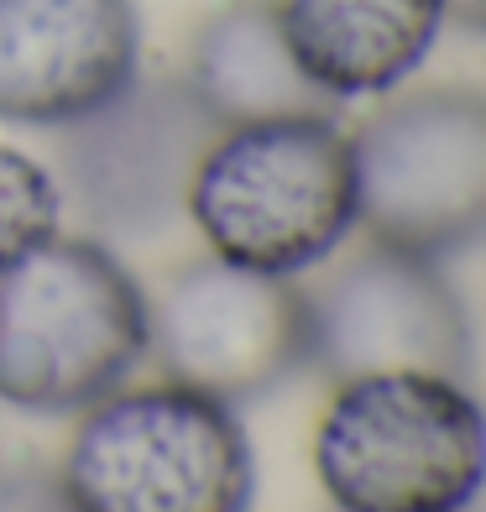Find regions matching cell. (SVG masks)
<instances>
[{"instance_id":"1","label":"cell","mask_w":486,"mask_h":512,"mask_svg":"<svg viewBox=\"0 0 486 512\" xmlns=\"http://www.w3.org/2000/svg\"><path fill=\"white\" fill-rule=\"evenodd\" d=\"M189 220L210 256L298 277L356 230V147L335 110L220 126L189 183Z\"/></svg>"},{"instance_id":"8","label":"cell","mask_w":486,"mask_h":512,"mask_svg":"<svg viewBox=\"0 0 486 512\" xmlns=\"http://www.w3.org/2000/svg\"><path fill=\"white\" fill-rule=\"evenodd\" d=\"M152 309V356L168 382L220 403H251L309 366V298L288 277L220 256L168 277Z\"/></svg>"},{"instance_id":"15","label":"cell","mask_w":486,"mask_h":512,"mask_svg":"<svg viewBox=\"0 0 486 512\" xmlns=\"http://www.w3.org/2000/svg\"><path fill=\"white\" fill-rule=\"evenodd\" d=\"M466 512H486V476H481V492H476V502H471Z\"/></svg>"},{"instance_id":"11","label":"cell","mask_w":486,"mask_h":512,"mask_svg":"<svg viewBox=\"0 0 486 512\" xmlns=\"http://www.w3.org/2000/svg\"><path fill=\"white\" fill-rule=\"evenodd\" d=\"M189 89L220 126L272 121V115L335 110V100L298 68L277 0H230L194 37Z\"/></svg>"},{"instance_id":"12","label":"cell","mask_w":486,"mask_h":512,"mask_svg":"<svg viewBox=\"0 0 486 512\" xmlns=\"http://www.w3.org/2000/svg\"><path fill=\"white\" fill-rule=\"evenodd\" d=\"M63 194L37 157L0 142V272H11L27 251L58 236Z\"/></svg>"},{"instance_id":"13","label":"cell","mask_w":486,"mask_h":512,"mask_svg":"<svg viewBox=\"0 0 486 512\" xmlns=\"http://www.w3.org/2000/svg\"><path fill=\"white\" fill-rule=\"evenodd\" d=\"M0 512H74V502L48 471H0Z\"/></svg>"},{"instance_id":"3","label":"cell","mask_w":486,"mask_h":512,"mask_svg":"<svg viewBox=\"0 0 486 512\" xmlns=\"http://www.w3.org/2000/svg\"><path fill=\"white\" fill-rule=\"evenodd\" d=\"M314 471L340 512H466L486 476V408L434 371L351 377L319 418Z\"/></svg>"},{"instance_id":"4","label":"cell","mask_w":486,"mask_h":512,"mask_svg":"<svg viewBox=\"0 0 486 512\" xmlns=\"http://www.w3.org/2000/svg\"><path fill=\"white\" fill-rule=\"evenodd\" d=\"M58 481L74 512H246L257 460L230 403L162 382L84 408Z\"/></svg>"},{"instance_id":"6","label":"cell","mask_w":486,"mask_h":512,"mask_svg":"<svg viewBox=\"0 0 486 512\" xmlns=\"http://www.w3.org/2000/svg\"><path fill=\"white\" fill-rule=\"evenodd\" d=\"M220 121L189 79L136 74L79 121L53 131V183L110 241H147L189 215V183Z\"/></svg>"},{"instance_id":"9","label":"cell","mask_w":486,"mask_h":512,"mask_svg":"<svg viewBox=\"0 0 486 512\" xmlns=\"http://www.w3.org/2000/svg\"><path fill=\"white\" fill-rule=\"evenodd\" d=\"M142 74L131 0H0V121L58 131Z\"/></svg>"},{"instance_id":"5","label":"cell","mask_w":486,"mask_h":512,"mask_svg":"<svg viewBox=\"0 0 486 512\" xmlns=\"http://www.w3.org/2000/svg\"><path fill=\"white\" fill-rule=\"evenodd\" d=\"M356 147V225L382 246L445 256L486 241V95L413 89L387 100Z\"/></svg>"},{"instance_id":"7","label":"cell","mask_w":486,"mask_h":512,"mask_svg":"<svg viewBox=\"0 0 486 512\" xmlns=\"http://www.w3.org/2000/svg\"><path fill=\"white\" fill-rule=\"evenodd\" d=\"M309 298V366L335 382L377 371L471 377V314L434 256L382 246L345 256Z\"/></svg>"},{"instance_id":"2","label":"cell","mask_w":486,"mask_h":512,"mask_svg":"<svg viewBox=\"0 0 486 512\" xmlns=\"http://www.w3.org/2000/svg\"><path fill=\"white\" fill-rule=\"evenodd\" d=\"M147 356V293L105 241L48 236L0 272V403L84 413Z\"/></svg>"},{"instance_id":"10","label":"cell","mask_w":486,"mask_h":512,"mask_svg":"<svg viewBox=\"0 0 486 512\" xmlns=\"http://www.w3.org/2000/svg\"><path fill=\"white\" fill-rule=\"evenodd\" d=\"M277 16L298 68L335 105L398 89L445 27L439 0H277Z\"/></svg>"},{"instance_id":"14","label":"cell","mask_w":486,"mask_h":512,"mask_svg":"<svg viewBox=\"0 0 486 512\" xmlns=\"http://www.w3.org/2000/svg\"><path fill=\"white\" fill-rule=\"evenodd\" d=\"M439 6H445V21L486 37V0H439Z\"/></svg>"}]
</instances>
